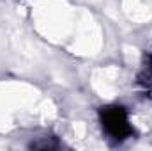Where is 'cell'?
<instances>
[{"label": "cell", "mask_w": 152, "mask_h": 151, "mask_svg": "<svg viewBox=\"0 0 152 151\" xmlns=\"http://www.w3.org/2000/svg\"><path fill=\"white\" fill-rule=\"evenodd\" d=\"M99 121L103 132L108 135L110 141L117 144L133 137L134 128L129 121V112L122 105H106L99 109Z\"/></svg>", "instance_id": "6da1fadb"}, {"label": "cell", "mask_w": 152, "mask_h": 151, "mask_svg": "<svg viewBox=\"0 0 152 151\" xmlns=\"http://www.w3.org/2000/svg\"><path fill=\"white\" fill-rule=\"evenodd\" d=\"M136 85L145 96H152V52H145L143 55L142 68L136 75Z\"/></svg>", "instance_id": "7a4b0ae2"}]
</instances>
